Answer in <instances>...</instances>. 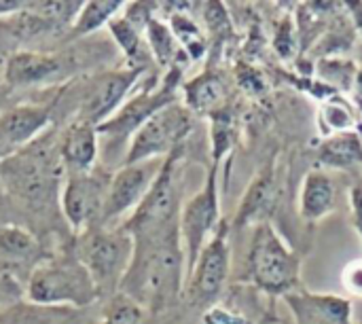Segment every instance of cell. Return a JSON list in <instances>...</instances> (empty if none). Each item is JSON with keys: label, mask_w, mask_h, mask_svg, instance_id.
I'll return each mask as SVG.
<instances>
[{"label": "cell", "mask_w": 362, "mask_h": 324, "mask_svg": "<svg viewBox=\"0 0 362 324\" xmlns=\"http://www.w3.org/2000/svg\"><path fill=\"white\" fill-rule=\"evenodd\" d=\"M185 146L176 149L163 159V166L151 185L148 193L140 206L123 221V229L134 240L155 238L180 229V210H182V159Z\"/></svg>", "instance_id": "obj_6"}, {"label": "cell", "mask_w": 362, "mask_h": 324, "mask_svg": "<svg viewBox=\"0 0 362 324\" xmlns=\"http://www.w3.org/2000/svg\"><path fill=\"white\" fill-rule=\"evenodd\" d=\"M187 66H174L168 72H151L142 79L127 102L98 127L100 134V163L108 170L123 166L127 146L134 134L159 110L178 102L182 74Z\"/></svg>", "instance_id": "obj_4"}, {"label": "cell", "mask_w": 362, "mask_h": 324, "mask_svg": "<svg viewBox=\"0 0 362 324\" xmlns=\"http://www.w3.org/2000/svg\"><path fill=\"white\" fill-rule=\"evenodd\" d=\"M276 47L282 51V57H288L293 47H295V32H293V25H291V19H284V23L278 28V34H276Z\"/></svg>", "instance_id": "obj_32"}, {"label": "cell", "mask_w": 362, "mask_h": 324, "mask_svg": "<svg viewBox=\"0 0 362 324\" xmlns=\"http://www.w3.org/2000/svg\"><path fill=\"white\" fill-rule=\"evenodd\" d=\"M187 259L180 229L134 240V259L119 293L134 299L151 316L172 310L185 295Z\"/></svg>", "instance_id": "obj_2"}, {"label": "cell", "mask_w": 362, "mask_h": 324, "mask_svg": "<svg viewBox=\"0 0 362 324\" xmlns=\"http://www.w3.org/2000/svg\"><path fill=\"white\" fill-rule=\"evenodd\" d=\"M341 284L350 295L362 297V259L346 265V270L341 272Z\"/></svg>", "instance_id": "obj_30"}, {"label": "cell", "mask_w": 362, "mask_h": 324, "mask_svg": "<svg viewBox=\"0 0 362 324\" xmlns=\"http://www.w3.org/2000/svg\"><path fill=\"white\" fill-rule=\"evenodd\" d=\"M125 4L127 2H123V0H87V2H83L76 19L70 28L68 42L93 36L98 30L106 28L117 15H121Z\"/></svg>", "instance_id": "obj_24"}, {"label": "cell", "mask_w": 362, "mask_h": 324, "mask_svg": "<svg viewBox=\"0 0 362 324\" xmlns=\"http://www.w3.org/2000/svg\"><path fill=\"white\" fill-rule=\"evenodd\" d=\"M352 89L358 93V98L362 100V68L356 70V76H354V85H352Z\"/></svg>", "instance_id": "obj_36"}, {"label": "cell", "mask_w": 362, "mask_h": 324, "mask_svg": "<svg viewBox=\"0 0 362 324\" xmlns=\"http://www.w3.org/2000/svg\"><path fill=\"white\" fill-rule=\"evenodd\" d=\"M74 253L89 272L100 301L119 293L134 259V238L119 227H93L74 236Z\"/></svg>", "instance_id": "obj_8"}, {"label": "cell", "mask_w": 362, "mask_h": 324, "mask_svg": "<svg viewBox=\"0 0 362 324\" xmlns=\"http://www.w3.org/2000/svg\"><path fill=\"white\" fill-rule=\"evenodd\" d=\"M318 123L320 129L327 138L344 134V132H354L358 125V119L348 102H344L339 96H331L325 106H320L318 112Z\"/></svg>", "instance_id": "obj_28"}, {"label": "cell", "mask_w": 362, "mask_h": 324, "mask_svg": "<svg viewBox=\"0 0 362 324\" xmlns=\"http://www.w3.org/2000/svg\"><path fill=\"white\" fill-rule=\"evenodd\" d=\"M231 227L227 221L221 223L216 233L210 238L206 248L199 253L193 270L187 276L185 299L195 310H210L223 297V291L231 272V246H229Z\"/></svg>", "instance_id": "obj_10"}, {"label": "cell", "mask_w": 362, "mask_h": 324, "mask_svg": "<svg viewBox=\"0 0 362 324\" xmlns=\"http://www.w3.org/2000/svg\"><path fill=\"white\" fill-rule=\"evenodd\" d=\"M210 157H212V166L221 168L223 159L229 157L238 144L240 138V127H238V119L235 112L227 106H223L221 110L212 112L210 117Z\"/></svg>", "instance_id": "obj_26"}, {"label": "cell", "mask_w": 362, "mask_h": 324, "mask_svg": "<svg viewBox=\"0 0 362 324\" xmlns=\"http://www.w3.org/2000/svg\"><path fill=\"white\" fill-rule=\"evenodd\" d=\"M318 166L327 172L362 166L361 136L356 132H344L327 138L318 149Z\"/></svg>", "instance_id": "obj_25"}, {"label": "cell", "mask_w": 362, "mask_h": 324, "mask_svg": "<svg viewBox=\"0 0 362 324\" xmlns=\"http://www.w3.org/2000/svg\"><path fill=\"white\" fill-rule=\"evenodd\" d=\"M257 324H282V320H280L274 312H267V314H265V316H263V318H261Z\"/></svg>", "instance_id": "obj_37"}, {"label": "cell", "mask_w": 362, "mask_h": 324, "mask_svg": "<svg viewBox=\"0 0 362 324\" xmlns=\"http://www.w3.org/2000/svg\"><path fill=\"white\" fill-rule=\"evenodd\" d=\"M337 206V185L331 172L310 170L299 189V216L305 223H320Z\"/></svg>", "instance_id": "obj_19"}, {"label": "cell", "mask_w": 362, "mask_h": 324, "mask_svg": "<svg viewBox=\"0 0 362 324\" xmlns=\"http://www.w3.org/2000/svg\"><path fill=\"white\" fill-rule=\"evenodd\" d=\"M295 324H354L352 301L333 293L295 291L282 297Z\"/></svg>", "instance_id": "obj_16"}, {"label": "cell", "mask_w": 362, "mask_h": 324, "mask_svg": "<svg viewBox=\"0 0 362 324\" xmlns=\"http://www.w3.org/2000/svg\"><path fill=\"white\" fill-rule=\"evenodd\" d=\"M159 2V11H170L165 21L170 23V30L182 49V53L189 57V62H197L208 53V38L202 32L199 23L189 15V2Z\"/></svg>", "instance_id": "obj_23"}, {"label": "cell", "mask_w": 362, "mask_h": 324, "mask_svg": "<svg viewBox=\"0 0 362 324\" xmlns=\"http://www.w3.org/2000/svg\"><path fill=\"white\" fill-rule=\"evenodd\" d=\"M204 324H246V318L231 308H221L218 303L204 312Z\"/></svg>", "instance_id": "obj_29"}, {"label": "cell", "mask_w": 362, "mask_h": 324, "mask_svg": "<svg viewBox=\"0 0 362 324\" xmlns=\"http://www.w3.org/2000/svg\"><path fill=\"white\" fill-rule=\"evenodd\" d=\"M62 246V244H59ZM42 238H38L32 229L17 225V223H2L0 225V274L13 280L21 293L32 276V272L49 259L55 248Z\"/></svg>", "instance_id": "obj_15"}, {"label": "cell", "mask_w": 362, "mask_h": 324, "mask_svg": "<svg viewBox=\"0 0 362 324\" xmlns=\"http://www.w3.org/2000/svg\"><path fill=\"white\" fill-rule=\"evenodd\" d=\"M146 74L151 72L115 64L53 89L49 96L53 123L59 127L72 121H83L100 127L127 102Z\"/></svg>", "instance_id": "obj_3"}, {"label": "cell", "mask_w": 362, "mask_h": 324, "mask_svg": "<svg viewBox=\"0 0 362 324\" xmlns=\"http://www.w3.org/2000/svg\"><path fill=\"white\" fill-rule=\"evenodd\" d=\"M23 301L70 310H89L100 303L98 289L74 253V236L32 272L23 287Z\"/></svg>", "instance_id": "obj_5"}, {"label": "cell", "mask_w": 362, "mask_h": 324, "mask_svg": "<svg viewBox=\"0 0 362 324\" xmlns=\"http://www.w3.org/2000/svg\"><path fill=\"white\" fill-rule=\"evenodd\" d=\"M53 91V89H51ZM51 91H45L42 100H23L6 104L0 110V161L32 144L47 129H51L53 112L49 104Z\"/></svg>", "instance_id": "obj_14"}, {"label": "cell", "mask_w": 362, "mask_h": 324, "mask_svg": "<svg viewBox=\"0 0 362 324\" xmlns=\"http://www.w3.org/2000/svg\"><path fill=\"white\" fill-rule=\"evenodd\" d=\"M276 197H278L276 170H274V163H267L246 189L238 206V212L233 216V229H244L248 225L257 227L261 223H269V216L276 206Z\"/></svg>", "instance_id": "obj_18"}, {"label": "cell", "mask_w": 362, "mask_h": 324, "mask_svg": "<svg viewBox=\"0 0 362 324\" xmlns=\"http://www.w3.org/2000/svg\"><path fill=\"white\" fill-rule=\"evenodd\" d=\"M2 223H8V219H6V210H4V204H2V199H0V225Z\"/></svg>", "instance_id": "obj_38"}, {"label": "cell", "mask_w": 362, "mask_h": 324, "mask_svg": "<svg viewBox=\"0 0 362 324\" xmlns=\"http://www.w3.org/2000/svg\"><path fill=\"white\" fill-rule=\"evenodd\" d=\"M282 324H291V323H284V320H282Z\"/></svg>", "instance_id": "obj_40"}, {"label": "cell", "mask_w": 362, "mask_h": 324, "mask_svg": "<svg viewBox=\"0 0 362 324\" xmlns=\"http://www.w3.org/2000/svg\"><path fill=\"white\" fill-rule=\"evenodd\" d=\"M195 127V115L178 100L155 117H151L132 138L123 166L151 159H165L170 153L187 144Z\"/></svg>", "instance_id": "obj_9"}, {"label": "cell", "mask_w": 362, "mask_h": 324, "mask_svg": "<svg viewBox=\"0 0 362 324\" xmlns=\"http://www.w3.org/2000/svg\"><path fill=\"white\" fill-rule=\"evenodd\" d=\"M151 314L129 299L123 293L112 295L106 301H100V316L95 320L89 318V324H146Z\"/></svg>", "instance_id": "obj_27"}, {"label": "cell", "mask_w": 362, "mask_h": 324, "mask_svg": "<svg viewBox=\"0 0 362 324\" xmlns=\"http://www.w3.org/2000/svg\"><path fill=\"white\" fill-rule=\"evenodd\" d=\"M346 13L350 15L352 23H354V30L362 36V2H341Z\"/></svg>", "instance_id": "obj_35"}, {"label": "cell", "mask_w": 362, "mask_h": 324, "mask_svg": "<svg viewBox=\"0 0 362 324\" xmlns=\"http://www.w3.org/2000/svg\"><path fill=\"white\" fill-rule=\"evenodd\" d=\"M112 172L115 170H108L100 163L91 172L70 174L64 178L59 193V210L72 236L100 227Z\"/></svg>", "instance_id": "obj_11"}, {"label": "cell", "mask_w": 362, "mask_h": 324, "mask_svg": "<svg viewBox=\"0 0 362 324\" xmlns=\"http://www.w3.org/2000/svg\"><path fill=\"white\" fill-rule=\"evenodd\" d=\"M59 157L64 174H85L100 166L98 127L83 121L59 125Z\"/></svg>", "instance_id": "obj_17"}, {"label": "cell", "mask_w": 362, "mask_h": 324, "mask_svg": "<svg viewBox=\"0 0 362 324\" xmlns=\"http://www.w3.org/2000/svg\"><path fill=\"white\" fill-rule=\"evenodd\" d=\"M182 104L197 117H210L227 106V81L216 68H208L180 87Z\"/></svg>", "instance_id": "obj_20"}, {"label": "cell", "mask_w": 362, "mask_h": 324, "mask_svg": "<svg viewBox=\"0 0 362 324\" xmlns=\"http://www.w3.org/2000/svg\"><path fill=\"white\" fill-rule=\"evenodd\" d=\"M348 199H350V216H352V225L358 233L362 242V176H358L352 187H350V193H348Z\"/></svg>", "instance_id": "obj_31"}, {"label": "cell", "mask_w": 362, "mask_h": 324, "mask_svg": "<svg viewBox=\"0 0 362 324\" xmlns=\"http://www.w3.org/2000/svg\"><path fill=\"white\" fill-rule=\"evenodd\" d=\"M19 299H23L21 289L13 280H8L4 274H0V308L8 306L13 301H19Z\"/></svg>", "instance_id": "obj_33"}, {"label": "cell", "mask_w": 362, "mask_h": 324, "mask_svg": "<svg viewBox=\"0 0 362 324\" xmlns=\"http://www.w3.org/2000/svg\"><path fill=\"white\" fill-rule=\"evenodd\" d=\"M0 110H2V87H0Z\"/></svg>", "instance_id": "obj_39"}, {"label": "cell", "mask_w": 362, "mask_h": 324, "mask_svg": "<svg viewBox=\"0 0 362 324\" xmlns=\"http://www.w3.org/2000/svg\"><path fill=\"white\" fill-rule=\"evenodd\" d=\"M64 178L59 129L53 125L32 144L0 161V199L8 223L32 229L53 246L68 242L72 233L59 210Z\"/></svg>", "instance_id": "obj_1"}, {"label": "cell", "mask_w": 362, "mask_h": 324, "mask_svg": "<svg viewBox=\"0 0 362 324\" xmlns=\"http://www.w3.org/2000/svg\"><path fill=\"white\" fill-rule=\"evenodd\" d=\"M163 159H151L140 163H125L110 176L104 214L100 227H119L140 206L151 185L155 183Z\"/></svg>", "instance_id": "obj_13"}, {"label": "cell", "mask_w": 362, "mask_h": 324, "mask_svg": "<svg viewBox=\"0 0 362 324\" xmlns=\"http://www.w3.org/2000/svg\"><path fill=\"white\" fill-rule=\"evenodd\" d=\"M30 6V0H0V19L13 17Z\"/></svg>", "instance_id": "obj_34"}, {"label": "cell", "mask_w": 362, "mask_h": 324, "mask_svg": "<svg viewBox=\"0 0 362 324\" xmlns=\"http://www.w3.org/2000/svg\"><path fill=\"white\" fill-rule=\"evenodd\" d=\"M106 30L110 34V40L115 42V47L123 55V64L125 66L136 68V70H144V72L159 70L155 66V59H153L151 51H148L144 32L134 21H129L123 13L117 15L106 25Z\"/></svg>", "instance_id": "obj_21"}, {"label": "cell", "mask_w": 362, "mask_h": 324, "mask_svg": "<svg viewBox=\"0 0 362 324\" xmlns=\"http://www.w3.org/2000/svg\"><path fill=\"white\" fill-rule=\"evenodd\" d=\"M246 278L269 297H286L301 289V257L272 223L252 229L246 253Z\"/></svg>", "instance_id": "obj_7"}, {"label": "cell", "mask_w": 362, "mask_h": 324, "mask_svg": "<svg viewBox=\"0 0 362 324\" xmlns=\"http://www.w3.org/2000/svg\"><path fill=\"white\" fill-rule=\"evenodd\" d=\"M218 170L221 168L214 166L208 170L202 189L191 199H187L180 210V240L187 259V276L193 270L199 253L206 248V244L223 223Z\"/></svg>", "instance_id": "obj_12"}, {"label": "cell", "mask_w": 362, "mask_h": 324, "mask_svg": "<svg viewBox=\"0 0 362 324\" xmlns=\"http://www.w3.org/2000/svg\"><path fill=\"white\" fill-rule=\"evenodd\" d=\"M0 324H89L87 310L42 308L23 299L0 308Z\"/></svg>", "instance_id": "obj_22"}]
</instances>
